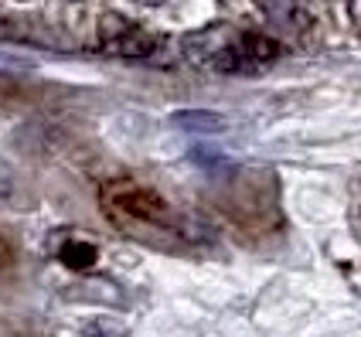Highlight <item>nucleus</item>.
Listing matches in <instances>:
<instances>
[{
	"mask_svg": "<svg viewBox=\"0 0 361 337\" xmlns=\"http://www.w3.org/2000/svg\"><path fill=\"white\" fill-rule=\"evenodd\" d=\"M99 204L120 228L133 232L137 238L147 235H174L184 242H204L208 228L191 215L178 212L167 198H161L154 188H143L137 180H106L99 191Z\"/></svg>",
	"mask_w": 361,
	"mask_h": 337,
	"instance_id": "1",
	"label": "nucleus"
},
{
	"mask_svg": "<svg viewBox=\"0 0 361 337\" xmlns=\"http://www.w3.org/2000/svg\"><path fill=\"white\" fill-rule=\"evenodd\" d=\"M180 51L198 68H215V72H232V75L256 72L283 55V48L273 38L235 31L228 24H212V27L188 35L180 41Z\"/></svg>",
	"mask_w": 361,
	"mask_h": 337,
	"instance_id": "2",
	"label": "nucleus"
},
{
	"mask_svg": "<svg viewBox=\"0 0 361 337\" xmlns=\"http://www.w3.org/2000/svg\"><path fill=\"white\" fill-rule=\"evenodd\" d=\"M102 44H106V51L130 55V59H140V55L154 51V38L147 31H140L137 24L120 18V14H109V18L102 20Z\"/></svg>",
	"mask_w": 361,
	"mask_h": 337,
	"instance_id": "3",
	"label": "nucleus"
},
{
	"mask_svg": "<svg viewBox=\"0 0 361 337\" xmlns=\"http://www.w3.org/2000/svg\"><path fill=\"white\" fill-rule=\"evenodd\" d=\"M55 259L75 273H85L99 262V245L82 235H59L55 238Z\"/></svg>",
	"mask_w": 361,
	"mask_h": 337,
	"instance_id": "4",
	"label": "nucleus"
},
{
	"mask_svg": "<svg viewBox=\"0 0 361 337\" xmlns=\"http://www.w3.org/2000/svg\"><path fill=\"white\" fill-rule=\"evenodd\" d=\"M174 126H180V130H191V133H219V130H225V119L219 116V113H195V109H188V113H174V119H171Z\"/></svg>",
	"mask_w": 361,
	"mask_h": 337,
	"instance_id": "5",
	"label": "nucleus"
},
{
	"mask_svg": "<svg viewBox=\"0 0 361 337\" xmlns=\"http://www.w3.org/2000/svg\"><path fill=\"white\" fill-rule=\"evenodd\" d=\"M262 7V14L273 20V24H280V27H293L297 18H300V11H297V0H256Z\"/></svg>",
	"mask_w": 361,
	"mask_h": 337,
	"instance_id": "6",
	"label": "nucleus"
},
{
	"mask_svg": "<svg viewBox=\"0 0 361 337\" xmlns=\"http://www.w3.org/2000/svg\"><path fill=\"white\" fill-rule=\"evenodd\" d=\"M18 195V171L0 157V201H14Z\"/></svg>",
	"mask_w": 361,
	"mask_h": 337,
	"instance_id": "7",
	"label": "nucleus"
},
{
	"mask_svg": "<svg viewBox=\"0 0 361 337\" xmlns=\"http://www.w3.org/2000/svg\"><path fill=\"white\" fill-rule=\"evenodd\" d=\"M7 276H11V259H7V252L0 249V286L7 283Z\"/></svg>",
	"mask_w": 361,
	"mask_h": 337,
	"instance_id": "8",
	"label": "nucleus"
},
{
	"mask_svg": "<svg viewBox=\"0 0 361 337\" xmlns=\"http://www.w3.org/2000/svg\"><path fill=\"white\" fill-rule=\"evenodd\" d=\"M85 337H109V334H102V327H89V331H85Z\"/></svg>",
	"mask_w": 361,
	"mask_h": 337,
	"instance_id": "9",
	"label": "nucleus"
},
{
	"mask_svg": "<svg viewBox=\"0 0 361 337\" xmlns=\"http://www.w3.org/2000/svg\"><path fill=\"white\" fill-rule=\"evenodd\" d=\"M18 27H11V24H0V38H7V35H14Z\"/></svg>",
	"mask_w": 361,
	"mask_h": 337,
	"instance_id": "10",
	"label": "nucleus"
},
{
	"mask_svg": "<svg viewBox=\"0 0 361 337\" xmlns=\"http://www.w3.org/2000/svg\"><path fill=\"white\" fill-rule=\"evenodd\" d=\"M143 4H161V0H143Z\"/></svg>",
	"mask_w": 361,
	"mask_h": 337,
	"instance_id": "11",
	"label": "nucleus"
}]
</instances>
